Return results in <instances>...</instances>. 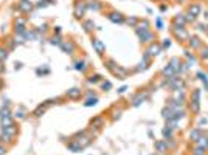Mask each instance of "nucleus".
I'll list each match as a JSON object with an SVG mask.
<instances>
[{"instance_id": "nucleus-17", "label": "nucleus", "mask_w": 208, "mask_h": 155, "mask_svg": "<svg viewBox=\"0 0 208 155\" xmlns=\"http://www.w3.org/2000/svg\"><path fill=\"white\" fill-rule=\"evenodd\" d=\"M144 98H146V95H141V93H138V95L132 99V104H134V106H138V104H140Z\"/></svg>"}, {"instance_id": "nucleus-6", "label": "nucleus", "mask_w": 208, "mask_h": 155, "mask_svg": "<svg viewBox=\"0 0 208 155\" xmlns=\"http://www.w3.org/2000/svg\"><path fill=\"white\" fill-rule=\"evenodd\" d=\"M93 47H95L96 53H100V55H103V53H104V44L101 42L100 39H93Z\"/></svg>"}, {"instance_id": "nucleus-3", "label": "nucleus", "mask_w": 208, "mask_h": 155, "mask_svg": "<svg viewBox=\"0 0 208 155\" xmlns=\"http://www.w3.org/2000/svg\"><path fill=\"white\" fill-rule=\"evenodd\" d=\"M169 67H171V68L174 70V71H180V70H182V65H180V60H179L177 57H172V59L169 60Z\"/></svg>"}, {"instance_id": "nucleus-10", "label": "nucleus", "mask_w": 208, "mask_h": 155, "mask_svg": "<svg viewBox=\"0 0 208 155\" xmlns=\"http://www.w3.org/2000/svg\"><path fill=\"white\" fill-rule=\"evenodd\" d=\"M109 19L112 20V22H116V23H123L124 22L121 14H118V12H112V14H109Z\"/></svg>"}, {"instance_id": "nucleus-20", "label": "nucleus", "mask_w": 208, "mask_h": 155, "mask_svg": "<svg viewBox=\"0 0 208 155\" xmlns=\"http://www.w3.org/2000/svg\"><path fill=\"white\" fill-rule=\"evenodd\" d=\"M163 73H165V75H168L169 78H172V76H174V73H176V71H174V70H172V68H171V67H169V65H166V67H165V68H163Z\"/></svg>"}, {"instance_id": "nucleus-22", "label": "nucleus", "mask_w": 208, "mask_h": 155, "mask_svg": "<svg viewBox=\"0 0 208 155\" xmlns=\"http://www.w3.org/2000/svg\"><path fill=\"white\" fill-rule=\"evenodd\" d=\"M205 151H207V149H204L202 146H197L196 149H194L193 154H194V155H205Z\"/></svg>"}, {"instance_id": "nucleus-1", "label": "nucleus", "mask_w": 208, "mask_h": 155, "mask_svg": "<svg viewBox=\"0 0 208 155\" xmlns=\"http://www.w3.org/2000/svg\"><path fill=\"white\" fill-rule=\"evenodd\" d=\"M137 34L140 36V39L143 40V42H151V40L154 39V36H152L149 31H141V30H137Z\"/></svg>"}, {"instance_id": "nucleus-19", "label": "nucleus", "mask_w": 208, "mask_h": 155, "mask_svg": "<svg viewBox=\"0 0 208 155\" xmlns=\"http://www.w3.org/2000/svg\"><path fill=\"white\" fill-rule=\"evenodd\" d=\"M200 57L204 60H208V47H202L200 48Z\"/></svg>"}, {"instance_id": "nucleus-28", "label": "nucleus", "mask_w": 208, "mask_h": 155, "mask_svg": "<svg viewBox=\"0 0 208 155\" xmlns=\"http://www.w3.org/2000/svg\"><path fill=\"white\" fill-rule=\"evenodd\" d=\"M140 26H143L141 31H148L149 30V22H148V20H143V22L140 23Z\"/></svg>"}, {"instance_id": "nucleus-26", "label": "nucleus", "mask_w": 208, "mask_h": 155, "mask_svg": "<svg viewBox=\"0 0 208 155\" xmlns=\"http://www.w3.org/2000/svg\"><path fill=\"white\" fill-rule=\"evenodd\" d=\"M6 57H8V51L3 50V48H0V60L3 62V60H5Z\"/></svg>"}, {"instance_id": "nucleus-8", "label": "nucleus", "mask_w": 208, "mask_h": 155, "mask_svg": "<svg viewBox=\"0 0 208 155\" xmlns=\"http://www.w3.org/2000/svg\"><path fill=\"white\" fill-rule=\"evenodd\" d=\"M61 47H62V50H64V51H67V53H68V55H73L75 47H73V44H72V42H64V44H61Z\"/></svg>"}, {"instance_id": "nucleus-29", "label": "nucleus", "mask_w": 208, "mask_h": 155, "mask_svg": "<svg viewBox=\"0 0 208 155\" xmlns=\"http://www.w3.org/2000/svg\"><path fill=\"white\" fill-rule=\"evenodd\" d=\"M197 76H199V79H200V81H204V82H205V85H207V89H208V81H207V75H204V73H197Z\"/></svg>"}, {"instance_id": "nucleus-21", "label": "nucleus", "mask_w": 208, "mask_h": 155, "mask_svg": "<svg viewBox=\"0 0 208 155\" xmlns=\"http://www.w3.org/2000/svg\"><path fill=\"white\" fill-rule=\"evenodd\" d=\"M185 20H186V19H185L183 16H176V17H174V22L179 23V26H183V25H185Z\"/></svg>"}, {"instance_id": "nucleus-32", "label": "nucleus", "mask_w": 208, "mask_h": 155, "mask_svg": "<svg viewBox=\"0 0 208 155\" xmlns=\"http://www.w3.org/2000/svg\"><path fill=\"white\" fill-rule=\"evenodd\" d=\"M0 116H10V110L8 109H2V110H0Z\"/></svg>"}, {"instance_id": "nucleus-27", "label": "nucleus", "mask_w": 208, "mask_h": 155, "mask_svg": "<svg viewBox=\"0 0 208 155\" xmlns=\"http://www.w3.org/2000/svg\"><path fill=\"white\" fill-rule=\"evenodd\" d=\"M96 101H98V99H96V98H92V99H90V98H89V99L86 101V107H90V106H95V104H96Z\"/></svg>"}, {"instance_id": "nucleus-39", "label": "nucleus", "mask_w": 208, "mask_h": 155, "mask_svg": "<svg viewBox=\"0 0 208 155\" xmlns=\"http://www.w3.org/2000/svg\"><path fill=\"white\" fill-rule=\"evenodd\" d=\"M0 155H5V147L0 146Z\"/></svg>"}, {"instance_id": "nucleus-38", "label": "nucleus", "mask_w": 208, "mask_h": 155, "mask_svg": "<svg viewBox=\"0 0 208 155\" xmlns=\"http://www.w3.org/2000/svg\"><path fill=\"white\" fill-rule=\"evenodd\" d=\"M5 71V65L2 64V60H0V73H3Z\"/></svg>"}, {"instance_id": "nucleus-5", "label": "nucleus", "mask_w": 208, "mask_h": 155, "mask_svg": "<svg viewBox=\"0 0 208 155\" xmlns=\"http://www.w3.org/2000/svg\"><path fill=\"white\" fill-rule=\"evenodd\" d=\"M67 96L70 99H78L81 96V90L79 89H70V90H67Z\"/></svg>"}, {"instance_id": "nucleus-2", "label": "nucleus", "mask_w": 208, "mask_h": 155, "mask_svg": "<svg viewBox=\"0 0 208 155\" xmlns=\"http://www.w3.org/2000/svg\"><path fill=\"white\" fill-rule=\"evenodd\" d=\"M31 8H33V5H31L30 0H22V2L19 3V9L22 12H30Z\"/></svg>"}, {"instance_id": "nucleus-24", "label": "nucleus", "mask_w": 208, "mask_h": 155, "mask_svg": "<svg viewBox=\"0 0 208 155\" xmlns=\"http://www.w3.org/2000/svg\"><path fill=\"white\" fill-rule=\"evenodd\" d=\"M163 135L168 138V140H171V137H172V129H169V127H166V129H163Z\"/></svg>"}, {"instance_id": "nucleus-11", "label": "nucleus", "mask_w": 208, "mask_h": 155, "mask_svg": "<svg viewBox=\"0 0 208 155\" xmlns=\"http://www.w3.org/2000/svg\"><path fill=\"white\" fill-rule=\"evenodd\" d=\"M199 12H200V5H191L190 6V9H188V14H191V16H199Z\"/></svg>"}, {"instance_id": "nucleus-31", "label": "nucleus", "mask_w": 208, "mask_h": 155, "mask_svg": "<svg viewBox=\"0 0 208 155\" xmlns=\"http://www.w3.org/2000/svg\"><path fill=\"white\" fill-rule=\"evenodd\" d=\"M44 110H45V107H42V106H40V107H37V109H36V112H34V115H36V116H40V113H44Z\"/></svg>"}, {"instance_id": "nucleus-4", "label": "nucleus", "mask_w": 208, "mask_h": 155, "mask_svg": "<svg viewBox=\"0 0 208 155\" xmlns=\"http://www.w3.org/2000/svg\"><path fill=\"white\" fill-rule=\"evenodd\" d=\"M200 137H202V132H200V129H194V130L190 132V140L194 141V143H197Z\"/></svg>"}, {"instance_id": "nucleus-25", "label": "nucleus", "mask_w": 208, "mask_h": 155, "mask_svg": "<svg viewBox=\"0 0 208 155\" xmlns=\"http://www.w3.org/2000/svg\"><path fill=\"white\" fill-rule=\"evenodd\" d=\"M84 28H86V31L93 30V22H92V20H87V22H84Z\"/></svg>"}, {"instance_id": "nucleus-12", "label": "nucleus", "mask_w": 208, "mask_h": 155, "mask_svg": "<svg viewBox=\"0 0 208 155\" xmlns=\"http://www.w3.org/2000/svg\"><path fill=\"white\" fill-rule=\"evenodd\" d=\"M190 45H191V48H200V45H202V44H200L199 37L194 36V37H190Z\"/></svg>"}, {"instance_id": "nucleus-18", "label": "nucleus", "mask_w": 208, "mask_h": 155, "mask_svg": "<svg viewBox=\"0 0 208 155\" xmlns=\"http://www.w3.org/2000/svg\"><path fill=\"white\" fill-rule=\"evenodd\" d=\"M197 143H199V146H202L204 149H208V137H200Z\"/></svg>"}, {"instance_id": "nucleus-34", "label": "nucleus", "mask_w": 208, "mask_h": 155, "mask_svg": "<svg viewBox=\"0 0 208 155\" xmlns=\"http://www.w3.org/2000/svg\"><path fill=\"white\" fill-rule=\"evenodd\" d=\"M171 45V42H169V39H165V42H163V48H168V47Z\"/></svg>"}, {"instance_id": "nucleus-35", "label": "nucleus", "mask_w": 208, "mask_h": 155, "mask_svg": "<svg viewBox=\"0 0 208 155\" xmlns=\"http://www.w3.org/2000/svg\"><path fill=\"white\" fill-rule=\"evenodd\" d=\"M127 23H130V25H135V23H137V19H135V17H132L130 20H127Z\"/></svg>"}, {"instance_id": "nucleus-16", "label": "nucleus", "mask_w": 208, "mask_h": 155, "mask_svg": "<svg viewBox=\"0 0 208 155\" xmlns=\"http://www.w3.org/2000/svg\"><path fill=\"white\" fill-rule=\"evenodd\" d=\"M84 9H86V3H81V8H79V6H76L75 16H76V17H81L82 14H84Z\"/></svg>"}, {"instance_id": "nucleus-13", "label": "nucleus", "mask_w": 208, "mask_h": 155, "mask_svg": "<svg viewBox=\"0 0 208 155\" xmlns=\"http://www.w3.org/2000/svg\"><path fill=\"white\" fill-rule=\"evenodd\" d=\"M103 123H104V118H103V116H96V118H93L92 121H90L92 127H98V126H101Z\"/></svg>"}, {"instance_id": "nucleus-23", "label": "nucleus", "mask_w": 208, "mask_h": 155, "mask_svg": "<svg viewBox=\"0 0 208 155\" xmlns=\"http://www.w3.org/2000/svg\"><path fill=\"white\" fill-rule=\"evenodd\" d=\"M75 68H76V70H81V71H82V70L86 68V64L82 62V60H78V62L75 64Z\"/></svg>"}, {"instance_id": "nucleus-33", "label": "nucleus", "mask_w": 208, "mask_h": 155, "mask_svg": "<svg viewBox=\"0 0 208 155\" xmlns=\"http://www.w3.org/2000/svg\"><path fill=\"white\" fill-rule=\"evenodd\" d=\"M16 33H19V34H22V33H25L23 26H22V25H20V26H16Z\"/></svg>"}, {"instance_id": "nucleus-14", "label": "nucleus", "mask_w": 208, "mask_h": 155, "mask_svg": "<svg viewBox=\"0 0 208 155\" xmlns=\"http://www.w3.org/2000/svg\"><path fill=\"white\" fill-rule=\"evenodd\" d=\"M162 51V47L160 45H152L151 47V48H149V51H148V55H158V53H160Z\"/></svg>"}, {"instance_id": "nucleus-37", "label": "nucleus", "mask_w": 208, "mask_h": 155, "mask_svg": "<svg viewBox=\"0 0 208 155\" xmlns=\"http://www.w3.org/2000/svg\"><path fill=\"white\" fill-rule=\"evenodd\" d=\"M51 44H61V42H59V37H53Z\"/></svg>"}, {"instance_id": "nucleus-15", "label": "nucleus", "mask_w": 208, "mask_h": 155, "mask_svg": "<svg viewBox=\"0 0 208 155\" xmlns=\"http://www.w3.org/2000/svg\"><path fill=\"white\" fill-rule=\"evenodd\" d=\"M2 126H3V127L14 126V124H12V118H11V115H10V116H3V118H2Z\"/></svg>"}, {"instance_id": "nucleus-9", "label": "nucleus", "mask_w": 208, "mask_h": 155, "mask_svg": "<svg viewBox=\"0 0 208 155\" xmlns=\"http://www.w3.org/2000/svg\"><path fill=\"white\" fill-rule=\"evenodd\" d=\"M155 149H157V152H160V154L166 152V149H168V146H166V140L165 141H157V143H155Z\"/></svg>"}, {"instance_id": "nucleus-30", "label": "nucleus", "mask_w": 208, "mask_h": 155, "mask_svg": "<svg viewBox=\"0 0 208 155\" xmlns=\"http://www.w3.org/2000/svg\"><path fill=\"white\" fill-rule=\"evenodd\" d=\"M98 81H100V76H98V75L89 78V82H90V84H95V82H98Z\"/></svg>"}, {"instance_id": "nucleus-36", "label": "nucleus", "mask_w": 208, "mask_h": 155, "mask_svg": "<svg viewBox=\"0 0 208 155\" xmlns=\"http://www.w3.org/2000/svg\"><path fill=\"white\" fill-rule=\"evenodd\" d=\"M110 87H112V85H110V82H104L103 84V89H110Z\"/></svg>"}, {"instance_id": "nucleus-7", "label": "nucleus", "mask_w": 208, "mask_h": 155, "mask_svg": "<svg viewBox=\"0 0 208 155\" xmlns=\"http://www.w3.org/2000/svg\"><path fill=\"white\" fill-rule=\"evenodd\" d=\"M174 31H176V36L180 37V39H188V37H190V36H188V33L183 30V26H177Z\"/></svg>"}]
</instances>
